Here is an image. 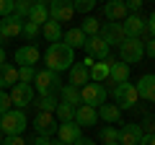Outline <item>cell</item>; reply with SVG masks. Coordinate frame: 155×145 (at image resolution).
<instances>
[{
  "label": "cell",
  "instance_id": "obj_50",
  "mask_svg": "<svg viewBox=\"0 0 155 145\" xmlns=\"http://www.w3.org/2000/svg\"><path fill=\"white\" fill-rule=\"evenodd\" d=\"M0 21H3V18H0Z\"/></svg>",
  "mask_w": 155,
  "mask_h": 145
},
{
  "label": "cell",
  "instance_id": "obj_26",
  "mask_svg": "<svg viewBox=\"0 0 155 145\" xmlns=\"http://www.w3.org/2000/svg\"><path fill=\"white\" fill-rule=\"evenodd\" d=\"M62 39H65V44L70 47V49H78V47H85L88 36H85L80 29H67V31L62 34Z\"/></svg>",
  "mask_w": 155,
  "mask_h": 145
},
{
  "label": "cell",
  "instance_id": "obj_41",
  "mask_svg": "<svg viewBox=\"0 0 155 145\" xmlns=\"http://www.w3.org/2000/svg\"><path fill=\"white\" fill-rule=\"evenodd\" d=\"M3 145H26V140H23L21 135H16V137H5V140H3Z\"/></svg>",
  "mask_w": 155,
  "mask_h": 145
},
{
  "label": "cell",
  "instance_id": "obj_42",
  "mask_svg": "<svg viewBox=\"0 0 155 145\" xmlns=\"http://www.w3.org/2000/svg\"><path fill=\"white\" fill-rule=\"evenodd\" d=\"M145 21H147V31H150V36H155V11L150 13V16L145 18Z\"/></svg>",
  "mask_w": 155,
  "mask_h": 145
},
{
  "label": "cell",
  "instance_id": "obj_37",
  "mask_svg": "<svg viewBox=\"0 0 155 145\" xmlns=\"http://www.w3.org/2000/svg\"><path fill=\"white\" fill-rule=\"evenodd\" d=\"M13 106H11V96L5 93V91H0V117H3V114L5 112H11Z\"/></svg>",
  "mask_w": 155,
  "mask_h": 145
},
{
  "label": "cell",
  "instance_id": "obj_32",
  "mask_svg": "<svg viewBox=\"0 0 155 145\" xmlns=\"http://www.w3.org/2000/svg\"><path fill=\"white\" fill-rule=\"evenodd\" d=\"M101 140H104V145H111V143H119V130L116 127H101Z\"/></svg>",
  "mask_w": 155,
  "mask_h": 145
},
{
  "label": "cell",
  "instance_id": "obj_40",
  "mask_svg": "<svg viewBox=\"0 0 155 145\" xmlns=\"http://www.w3.org/2000/svg\"><path fill=\"white\" fill-rule=\"evenodd\" d=\"M145 55H147V57H153V60H155V36H150V39L145 42Z\"/></svg>",
  "mask_w": 155,
  "mask_h": 145
},
{
  "label": "cell",
  "instance_id": "obj_10",
  "mask_svg": "<svg viewBox=\"0 0 155 145\" xmlns=\"http://www.w3.org/2000/svg\"><path fill=\"white\" fill-rule=\"evenodd\" d=\"M98 36H101V39H104L109 47H119L124 39H127V34H124L122 23H111V21L101 23V31H98Z\"/></svg>",
  "mask_w": 155,
  "mask_h": 145
},
{
  "label": "cell",
  "instance_id": "obj_29",
  "mask_svg": "<svg viewBox=\"0 0 155 145\" xmlns=\"http://www.w3.org/2000/svg\"><path fill=\"white\" fill-rule=\"evenodd\" d=\"M57 104H60V101H57V96H54V93H49V96H39V99L34 101L31 106H36L39 112H49V114H54Z\"/></svg>",
  "mask_w": 155,
  "mask_h": 145
},
{
  "label": "cell",
  "instance_id": "obj_19",
  "mask_svg": "<svg viewBox=\"0 0 155 145\" xmlns=\"http://www.w3.org/2000/svg\"><path fill=\"white\" fill-rule=\"evenodd\" d=\"M75 124L80 130L83 127H93V124H98V112H96L93 106H85V104H80L75 109Z\"/></svg>",
  "mask_w": 155,
  "mask_h": 145
},
{
  "label": "cell",
  "instance_id": "obj_6",
  "mask_svg": "<svg viewBox=\"0 0 155 145\" xmlns=\"http://www.w3.org/2000/svg\"><path fill=\"white\" fill-rule=\"evenodd\" d=\"M11 106L13 109H21V112H26L28 106L34 104V86H26V83H16L11 88Z\"/></svg>",
  "mask_w": 155,
  "mask_h": 145
},
{
  "label": "cell",
  "instance_id": "obj_51",
  "mask_svg": "<svg viewBox=\"0 0 155 145\" xmlns=\"http://www.w3.org/2000/svg\"><path fill=\"white\" fill-rule=\"evenodd\" d=\"M0 42H3V39H0Z\"/></svg>",
  "mask_w": 155,
  "mask_h": 145
},
{
  "label": "cell",
  "instance_id": "obj_34",
  "mask_svg": "<svg viewBox=\"0 0 155 145\" xmlns=\"http://www.w3.org/2000/svg\"><path fill=\"white\" fill-rule=\"evenodd\" d=\"M34 78H36V67H18V83L31 86Z\"/></svg>",
  "mask_w": 155,
  "mask_h": 145
},
{
  "label": "cell",
  "instance_id": "obj_31",
  "mask_svg": "<svg viewBox=\"0 0 155 145\" xmlns=\"http://www.w3.org/2000/svg\"><path fill=\"white\" fill-rule=\"evenodd\" d=\"M54 114H57V119H60V124H65V122H75V109L72 106H67V104H57V109H54Z\"/></svg>",
  "mask_w": 155,
  "mask_h": 145
},
{
  "label": "cell",
  "instance_id": "obj_27",
  "mask_svg": "<svg viewBox=\"0 0 155 145\" xmlns=\"http://www.w3.org/2000/svg\"><path fill=\"white\" fill-rule=\"evenodd\" d=\"M111 62H114V57H109L106 62H96L93 67H91V83H104L106 78H109V67Z\"/></svg>",
  "mask_w": 155,
  "mask_h": 145
},
{
  "label": "cell",
  "instance_id": "obj_3",
  "mask_svg": "<svg viewBox=\"0 0 155 145\" xmlns=\"http://www.w3.org/2000/svg\"><path fill=\"white\" fill-rule=\"evenodd\" d=\"M31 86H34V91H39V96H49L62 88V80L52 70H36V78H34Z\"/></svg>",
  "mask_w": 155,
  "mask_h": 145
},
{
  "label": "cell",
  "instance_id": "obj_16",
  "mask_svg": "<svg viewBox=\"0 0 155 145\" xmlns=\"http://www.w3.org/2000/svg\"><path fill=\"white\" fill-rule=\"evenodd\" d=\"M134 91H137L140 99H145V101H150V104H155V75H153V72L142 75V78L134 83Z\"/></svg>",
  "mask_w": 155,
  "mask_h": 145
},
{
  "label": "cell",
  "instance_id": "obj_46",
  "mask_svg": "<svg viewBox=\"0 0 155 145\" xmlns=\"http://www.w3.org/2000/svg\"><path fill=\"white\" fill-rule=\"evenodd\" d=\"M5 65V49H3V47H0V67Z\"/></svg>",
  "mask_w": 155,
  "mask_h": 145
},
{
  "label": "cell",
  "instance_id": "obj_30",
  "mask_svg": "<svg viewBox=\"0 0 155 145\" xmlns=\"http://www.w3.org/2000/svg\"><path fill=\"white\" fill-rule=\"evenodd\" d=\"M78 29H80L85 36H96V34L101 31V21H98V18H93V16H85V18H83V23H80Z\"/></svg>",
  "mask_w": 155,
  "mask_h": 145
},
{
  "label": "cell",
  "instance_id": "obj_22",
  "mask_svg": "<svg viewBox=\"0 0 155 145\" xmlns=\"http://www.w3.org/2000/svg\"><path fill=\"white\" fill-rule=\"evenodd\" d=\"M109 80L114 86H119V83H129V65H124V62H111V67H109Z\"/></svg>",
  "mask_w": 155,
  "mask_h": 145
},
{
  "label": "cell",
  "instance_id": "obj_14",
  "mask_svg": "<svg viewBox=\"0 0 155 145\" xmlns=\"http://www.w3.org/2000/svg\"><path fill=\"white\" fill-rule=\"evenodd\" d=\"M72 16H75V11H72L70 0H52L49 3V18L52 21L62 23V21H70Z\"/></svg>",
  "mask_w": 155,
  "mask_h": 145
},
{
  "label": "cell",
  "instance_id": "obj_7",
  "mask_svg": "<svg viewBox=\"0 0 155 145\" xmlns=\"http://www.w3.org/2000/svg\"><path fill=\"white\" fill-rule=\"evenodd\" d=\"M106 88L101 83H88L80 88V101H83L85 106H93V109H98L101 104H106Z\"/></svg>",
  "mask_w": 155,
  "mask_h": 145
},
{
  "label": "cell",
  "instance_id": "obj_13",
  "mask_svg": "<svg viewBox=\"0 0 155 145\" xmlns=\"http://www.w3.org/2000/svg\"><path fill=\"white\" fill-rule=\"evenodd\" d=\"M16 62H18V67H34L39 62V57H41V52H39V47L36 44H23V47H18L16 49Z\"/></svg>",
  "mask_w": 155,
  "mask_h": 145
},
{
  "label": "cell",
  "instance_id": "obj_24",
  "mask_svg": "<svg viewBox=\"0 0 155 145\" xmlns=\"http://www.w3.org/2000/svg\"><path fill=\"white\" fill-rule=\"evenodd\" d=\"M62 23H57V21H47L44 26H41V36H44L47 42H49V44H57V42H62Z\"/></svg>",
  "mask_w": 155,
  "mask_h": 145
},
{
  "label": "cell",
  "instance_id": "obj_23",
  "mask_svg": "<svg viewBox=\"0 0 155 145\" xmlns=\"http://www.w3.org/2000/svg\"><path fill=\"white\" fill-rule=\"evenodd\" d=\"M96 112H98V119H104L106 124H116L119 119H122V109H119L116 104H101Z\"/></svg>",
  "mask_w": 155,
  "mask_h": 145
},
{
  "label": "cell",
  "instance_id": "obj_18",
  "mask_svg": "<svg viewBox=\"0 0 155 145\" xmlns=\"http://www.w3.org/2000/svg\"><path fill=\"white\" fill-rule=\"evenodd\" d=\"M28 23H36V26H44L47 21H49V3H44V0H34L31 11H28L26 16Z\"/></svg>",
  "mask_w": 155,
  "mask_h": 145
},
{
  "label": "cell",
  "instance_id": "obj_45",
  "mask_svg": "<svg viewBox=\"0 0 155 145\" xmlns=\"http://www.w3.org/2000/svg\"><path fill=\"white\" fill-rule=\"evenodd\" d=\"M75 145H96V143H93V140H91V137H80V140H78Z\"/></svg>",
  "mask_w": 155,
  "mask_h": 145
},
{
  "label": "cell",
  "instance_id": "obj_11",
  "mask_svg": "<svg viewBox=\"0 0 155 145\" xmlns=\"http://www.w3.org/2000/svg\"><path fill=\"white\" fill-rule=\"evenodd\" d=\"M109 49H111V47L101 39L98 34H96V36H88V42H85V55L93 57L96 62H106V60H109V57H111Z\"/></svg>",
  "mask_w": 155,
  "mask_h": 145
},
{
  "label": "cell",
  "instance_id": "obj_1",
  "mask_svg": "<svg viewBox=\"0 0 155 145\" xmlns=\"http://www.w3.org/2000/svg\"><path fill=\"white\" fill-rule=\"evenodd\" d=\"M47 70L57 72L60 75L62 70H70L72 65H75V49H70V47L65 44V42H57V44H49L47 47Z\"/></svg>",
  "mask_w": 155,
  "mask_h": 145
},
{
  "label": "cell",
  "instance_id": "obj_47",
  "mask_svg": "<svg viewBox=\"0 0 155 145\" xmlns=\"http://www.w3.org/2000/svg\"><path fill=\"white\" fill-rule=\"evenodd\" d=\"M52 145H65V143H60V140H54V143H52Z\"/></svg>",
  "mask_w": 155,
  "mask_h": 145
},
{
  "label": "cell",
  "instance_id": "obj_39",
  "mask_svg": "<svg viewBox=\"0 0 155 145\" xmlns=\"http://www.w3.org/2000/svg\"><path fill=\"white\" fill-rule=\"evenodd\" d=\"M142 135H155V117H145L142 119Z\"/></svg>",
  "mask_w": 155,
  "mask_h": 145
},
{
  "label": "cell",
  "instance_id": "obj_9",
  "mask_svg": "<svg viewBox=\"0 0 155 145\" xmlns=\"http://www.w3.org/2000/svg\"><path fill=\"white\" fill-rule=\"evenodd\" d=\"M23 23H26V18L16 16V13H11L8 18H3V21H0V39L5 42V39H16V36H21Z\"/></svg>",
  "mask_w": 155,
  "mask_h": 145
},
{
  "label": "cell",
  "instance_id": "obj_36",
  "mask_svg": "<svg viewBox=\"0 0 155 145\" xmlns=\"http://www.w3.org/2000/svg\"><path fill=\"white\" fill-rule=\"evenodd\" d=\"M93 8H96V0H75V3H72V11L75 13H85V16H88Z\"/></svg>",
  "mask_w": 155,
  "mask_h": 145
},
{
  "label": "cell",
  "instance_id": "obj_35",
  "mask_svg": "<svg viewBox=\"0 0 155 145\" xmlns=\"http://www.w3.org/2000/svg\"><path fill=\"white\" fill-rule=\"evenodd\" d=\"M21 36H26L28 42H34L36 36H41V26H36V23H23V31H21Z\"/></svg>",
  "mask_w": 155,
  "mask_h": 145
},
{
  "label": "cell",
  "instance_id": "obj_21",
  "mask_svg": "<svg viewBox=\"0 0 155 145\" xmlns=\"http://www.w3.org/2000/svg\"><path fill=\"white\" fill-rule=\"evenodd\" d=\"M88 83H91V70L83 62H75V65L70 67V86L83 88V86H88Z\"/></svg>",
  "mask_w": 155,
  "mask_h": 145
},
{
  "label": "cell",
  "instance_id": "obj_43",
  "mask_svg": "<svg viewBox=\"0 0 155 145\" xmlns=\"http://www.w3.org/2000/svg\"><path fill=\"white\" fill-rule=\"evenodd\" d=\"M31 145H52V140L49 137H39V135H36V137L31 140Z\"/></svg>",
  "mask_w": 155,
  "mask_h": 145
},
{
  "label": "cell",
  "instance_id": "obj_4",
  "mask_svg": "<svg viewBox=\"0 0 155 145\" xmlns=\"http://www.w3.org/2000/svg\"><path fill=\"white\" fill-rule=\"evenodd\" d=\"M119 57L124 65H134L145 57V42L142 39H124L119 44Z\"/></svg>",
  "mask_w": 155,
  "mask_h": 145
},
{
  "label": "cell",
  "instance_id": "obj_25",
  "mask_svg": "<svg viewBox=\"0 0 155 145\" xmlns=\"http://www.w3.org/2000/svg\"><path fill=\"white\" fill-rule=\"evenodd\" d=\"M60 96H62V104L72 106V109H78V106L83 104V101H80V88H75V86H70V83L60 88Z\"/></svg>",
  "mask_w": 155,
  "mask_h": 145
},
{
  "label": "cell",
  "instance_id": "obj_8",
  "mask_svg": "<svg viewBox=\"0 0 155 145\" xmlns=\"http://www.w3.org/2000/svg\"><path fill=\"white\" fill-rule=\"evenodd\" d=\"M31 127L36 130L39 137H49V135H54V132H57L60 122L54 119V114H49V112H39V114H36V119L31 122Z\"/></svg>",
  "mask_w": 155,
  "mask_h": 145
},
{
  "label": "cell",
  "instance_id": "obj_12",
  "mask_svg": "<svg viewBox=\"0 0 155 145\" xmlns=\"http://www.w3.org/2000/svg\"><path fill=\"white\" fill-rule=\"evenodd\" d=\"M122 29L124 34H127V39H140L145 31H147V21H145V16H127L122 21Z\"/></svg>",
  "mask_w": 155,
  "mask_h": 145
},
{
  "label": "cell",
  "instance_id": "obj_17",
  "mask_svg": "<svg viewBox=\"0 0 155 145\" xmlns=\"http://www.w3.org/2000/svg\"><path fill=\"white\" fill-rule=\"evenodd\" d=\"M57 137H60V143H65V145H75L78 140L83 137V130L78 127L75 122H65V124L57 127Z\"/></svg>",
  "mask_w": 155,
  "mask_h": 145
},
{
  "label": "cell",
  "instance_id": "obj_48",
  "mask_svg": "<svg viewBox=\"0 0 155 145\" xmlns=\"http://www.w3.org/2000/svg\"><path fill=\"white\" fill-rule=\"evenodd\" d=\"M3 140H5V137H3V132H0V145H3Z\"/></svg>",
  "mask_w": 155,
  "mask_h": 145
},
{
  "label": "cell",
  "instance_id": "obj_44",
  "mask_svg": "<svg viewBox=\"0 0 155 145\" xmlns=\"http://www.w3.org/2000/svg\"><path fill=\"white\" fill-rule=\"evenodd\" d=\"M140 145H155V135H142Z\"/></svg>",
  "mask_w": 155,
  "mask_h": 145
},
{
  "label": "cell",
  "instance_id": "obj_20",
  "mask_svg": "<svg viewBox=\"0 0 155 145\" xmlns=\"http://www.w3.org/2000/svg\"><path fill=\"white\" fill-rule=\"evenodd\" d=\"M142 140V127L140 124H124L119 130V145H140Z\"/></svg>",
  "mask_w": 155,
  "mask_h": 145
},
{
  "label": "cell",
  "instance_id": "obj_28",
  "mask_svg": "<svg viewBox=\"0 0 155 145\" xmlns=\"http://www.w3.org/2000/svg\"><path fill=\"white\" fill-rule=\"evenodd\" d=\"M0 80H3V83H5V88L8 86H16L18 83V67L16 65H11V62H5V65L0 67Z\"/></svg>",
  "mask_w": 155,
  "mask_h": 145
},
{
  "label": "cell",
  "instance_id": "obj_38",
  "mask_svg": "<svg viewBox=\"0 0 155 145\" xmlns=\"http://www.w3.org/2000/svg\"><path fill=\"white\" fill-rule=\"evenodd\" d=\"M13 13V0H0V18H8Z\"/></svg>",
  "mask_w": 155,
  "mask_h": 145
},
{
  "label": "cell",
  "instance_id": "obj_33",
  "mask_svg": "<svg viewBox=\"0 0 155 145\" xmlns=\"http://www.w3.org/2000/svg\"><path fill=\"white\" fill-rule=\"evenodd\" d=\"M31 5H34V0H13V13L21 16V18H26L28 11H31Z\"/></svg>",
  "mask_w": 155,
  "mask_h": 145
},
{
  "label": "cell",
  "instance_id": "obj_15",
  "mask_svg": "<svg viewBox=\"0 0 155 145\" xmlns=\"http://www.w3.org/2000/svg\"><path fill=\"white\" fill-rule=\"evenodd\" d=\"M104 16H106V21H111V23H122L124 18L129 16L124 0H109L104 5Z\"/></svg>",
  "mask_w": 155,
  "mask_h": 145
},
{
  "label": "cell",
  "instance_id": "obj_5",
  "mask_svg": "<svg viewBox=\"0 0 155 145\" xmlns=\"http://www.w3.org/2000/svg\"><path fill=\"white\" fill-rule=\"evenodd\" d=\"M137 101H140V96H137V91H134V83H119V86H114V104L119 106L122 112L137 106Z\"/></svg>",
  "mask_w": 155,
  "mask_h": 145
},
{
  "label": "cell",
  "instance_id": "obj_49",
  "mask_svg": "<svg viewBox=\"0 0 155 145\" xmlns=\"http://www.w3.org/2000/svg\"><path fill=\"white\" fill-rule=\"evenodd\" d=\"M111 145H119V143H111Z\"/></svg>",
  "mask_w": 155,
  "mask_h": 145
},
{
  "label": "cell",
  "instance_id": "obj_2",
  "mask_svg": "<svg viewBox=\"0 0 155 145\" xmlns=\"http://www.w3.org/2000/svg\"><path fill=\"white\" fill-rule=\"evenodd\" d=\"M26 127H28L26 112H21V109H11V112H5L0 117V132H3V137H16Z\"/></svg>",
  "mask_w": 155,
  "mask_h": 145
}]
</instances>
